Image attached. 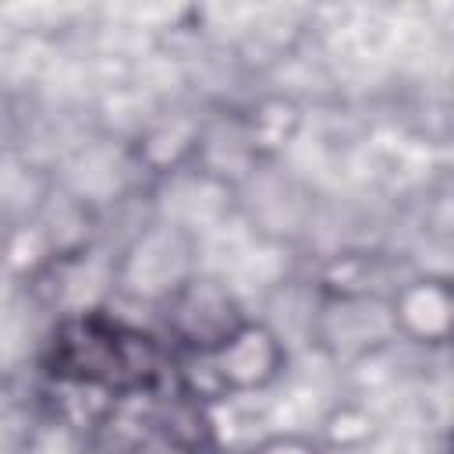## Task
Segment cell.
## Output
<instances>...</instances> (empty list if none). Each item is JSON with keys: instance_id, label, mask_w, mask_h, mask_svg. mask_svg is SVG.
Listing matches in <instances>:
<instances>
[{"instance_id": "5", "label": "cell", "mask_w": 454, "mask_h": 454, "mask_svg": "<svg viewBox=\"0 0 454 454\" xmlns=\"http://www.w3.org/2000/svg\"><path fill=\"white\" fill-rule=\"evenodd\" d=\"M245 454H323V447L305 433H270L255 440Z\"/></svg>"}, {"instance_id": "4", "label": "cell", "mask_w": 454, "mask_h": 454, "mask_svg": "<svg viewBox=\"0 0 454 454\" xmlns=\"http://www.w3.org/2000/svg\"><path fill=\"white\" fill-rule=\"evenodd\" d=\"M394 333L422 348H443L454 330V291L443 277H411L387 305Z\"/></svg>"}, {"instance_id": "1", "label": "cell", "mask_w": 454, "mask_h": 454, "mask_svg": "<svg viewBox=\"0 0 454 454\" xmlns=\"http://www.w3.org/2000/svg\"><path fill=\"white\" fill-rule=\"evenodd\" d=\"M50 365L78 387L138 390L160 376L163 358L149 333L89 312L60 323L50 344Z\"/></svg>"}, {"instance_id": "3", "label": "cell", "mask_w": 454, "mask_h": 454, "mask_svg": "<svg viewBox=\"0 0 454 454\" xmlns=\"http://www.w3.org/2000/svg\"><path fill=\"white\" fill-rule=\"evenodd\" d=\"M241 319L238 301L216 280L188 277L167 294V326L192 355L213 351Z\"/></svg>"}, {"instance_id": "2", "label": "cell", "mask_w": 454, "mask_h": 454, "mask_svg": "<svg viewBox=\"0 0 454 454\" xmlns=\"http://www.w3.org/2000/svg\"><path fill=\"white\" fill-rule=\"evenodd\" d=\"M213 394H255L284 376L287 348L273 326L241 319L213 351L195 355Z\"/></svg>"}]
</instances>
